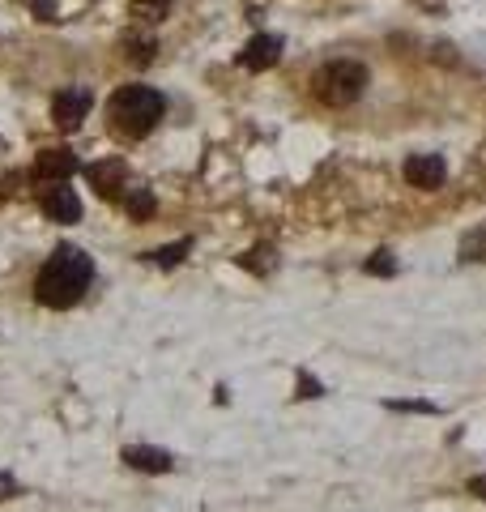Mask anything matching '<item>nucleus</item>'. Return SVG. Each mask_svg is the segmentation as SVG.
Wrapping results in <instances>:
<instances>
[{
    "label": "nucleus",
    "instance_id": "obj_1",
    "mask_svg": "<svg viewBox=\"0 0 486 512\" xmlns=\"http://www.w3.org/2000/svg\"><path fill=\"white\" fill-rule=\"evenodd\" d=\"M94 282V261L81 248H69L60 244L52 256H47V265L39 269L35 278V299L43 303V308H73V303H81V295L90 291Z\"/></svg>",
    "mask_w": 486,
    "mask_h": 512
},
{
    "label": "nucleus",
    "instance_id": "obj_2",
    "mask_svg": "<svg viewBox=\"0 0 486 512\" xmlns=\"http://www.w3.org/2000/svg\"><path fill=\"white\" fill-rule=\"evenodd\" d=\"M162 111H167V99L154 86H120L107 103V120H111V133L137 141L154 133Z\"/></svg>",
    "mask_w": 486,
    "mask_h": 512
},
{
    "label": "nucleus",
    "instance_id": "obj_3",
    "mask_svg": "<svg viewBox=\"0 0 486 512\" xmlns=\"http://www.w3.org/2000/svg\"><path fill=\"white\" fill-rule=\"evenodd\" d=\"M312 90L324 107H350L363 99L367 90V69L359 60H333L312 77Z\"/></svg>",
    "mask_w": 486,
    "mask_h": 512
},
{
    "label": "nucleus",
    "instance_id": "obj_4",
    "mask_svg": "<svg viewBox=\"0 0 486 512\" xmlns=\"http://www.w3.org/2000/svg\"><path fill=\"white\" fill-rule=\"evenodd\" d=\"M405 180H410L414 188H440L448 180V167L440 154H410L405 158Z\"/></svg>",
    "mask_w": 486,
    "mask_h": 512
},
{
    "label": "nucleus",
    "instance_id": "obj_5",
    "mask_svg": "<svg viewBox=\"0 0 486 512\" xmlns=\"http://www.w3.org/2000/svg\"><path fill=\"white\" fill-rule=\"evenodd\" d=\"M86 111H90V94L86 90H56L52 116H56V124L64 128V133H73V128L86 120Z\"/></svg>",
    "mask_w": 486,
    "mask_h": 512
},
{
    "label": "nucleus",
    "instance_id": "obj_6",
    "mask_svg": "<svg viewBox=\"0 0 486 512\" xmlns=\"http://www.w3.org/2000/svg\"><path fill=\"white\" fill-rule=\"evenodd\" d=\"M278 56H282V39H278V35H256V39L239 52V64H243V69H252V73H265V69H273V64H278Z\"/></svg>",
    "mask_w": 486,
    "mask_h": 512
},
{
    "label": "nucleus",
    "instance_id": "obj_7",
    "mask_svg": "<svg viewBox=\"0 0 486 512\" xmlns=\"http://www.w3.org/2000/svg\"><path fill=\"white\" fill-rule=\"evenodd\" d=\"M43 214L52 222H77L81 218V197L73 188H64V180H60V184H52L43 192Z\"/></svg>",
    "mask_w": 486,
    "mask_h": 512
},
{
    "label": "nucleus",
    "instance_id": "obj_8",
    "mask_svg": "<svg viewBox=\"0 0 486 512\" xmlns=\"http://www.w3.org/2000/svg\"><path fill=\"white\" fill-rule=\"evenodd\" d=\"M86 180L99 188V197H124V180H128V171H124V163H116V158H111V163H94V167H86Z\"/></svg>",
    "mask_w": 486,
    "mask_h": 512
},
{
    "label": "nucleus",
    "instance_id": "obj_9",
    "mask_svg": "<svg viewBox=\"0 0 486 512\" xmlns=\"http://www.w3.org/2000/svg\"><path fill=\"white\" fill-rule=\"evenodd\" d=\"M124 461L133 470H141V474H167L175 466L171 453H162V448H145V444H128L124 448Z\"/></svg>",
    "mask_w": 486,
    "mask_h": 512
},
{
    "label": "nucleus",
    "instance_id": "obj_10",
    "mask_svg": "<svg viewBox=\"0 0 486 512\" xmlns=\"http://www.w3.org/2000/svg\"><path fill=\"white\" fill-rule=\"evenodd\" d=\"M73 171H77V158H73L69 150H43V154H39V163H35V175H39V180H52V184L69 180Z\"/></svg>",
    "mask_w": 486,
    "mask_h": 512
},
{
    "label": "nucleus",
    "instance_id": "obj_11",
    "mask_svg": "<svg viewBox=\"0 0 486 512\" xmlns=\"http://www.w3.org/2000/svg\"><path fill=\"white\" fill-rule=\"evenodd\" d=\"M120 201H124V210H128V218H133V222H145V218L154 214V197H150V188H128Z\"/></svg>",
    "mask_w": 486,
    "mask_h": 512
},
{
    "label": "nucleus",
    "instance_id": "obj_12",
    "mask_svg": "<svg viewBox=\"0 0 486 512\" xmlns=\"http://www.w3.org/2000/svg\"><path fill=\"white\" fill-rule=\"evenodd\" d=\"M167 9H171V0H133V18L141 26H154L167 18Z\"/></svg>",
    "mask_w": 486,
    "mask_h": 512
},
{
    "label": "nucleus",
    "instance_id": "obj_13",
    "mask_svg": "<svg viewBox=\"0 0 486 512\" xmlns=\"http://www.w3.org/2000/svg\"><path fill=\"white\" fill-rule=\"evenodd\" d=\"M243 269H252V274H273V265H278V256H273V248H252L239 256Z\"/></svg>",
    "mask_w": 486,
    "mask_h": 512
},
{
    "label": "nucleus",
    "instance_id": "obj_14",
    "mask_svg": "<svg viewBox=\"0 0 486 512\" xmlns=\"http://www.w3.org/2000/svg\"><path fill=\"white\" fill-rule=\"evenodd\" d=\"M188 248H192V239H180V244H167V248L150 252V261H154V265H162V269H171V265H180V261H184Z\"/></svg>",
    "mask_w": 486,
    "mask_h": 512
},
{
    "label": "nucleus",
    "instance_id": "obj_15",
    "mask_svg": "<svg viewBox=\"0 0 486 512\" xmlns=\"http://www.w3.org/2000/svg\"><path fill=\"white\" fill-rule=\"evenodd\" d=\"M124 52L133 64H150L154 60V39H145V35H128L124 39Z\"/></svg>",
    "mask_w": 486,
    "mask_h": 512
},
{
    "label": "nucleus",
    "instance_id": "obj_16",
    "mask_svg": "<svg viewBox=\"0 0 486 512\" xmlns=\"http://www.w3.org/2000/svg\"><path fill=\"white\" fill-rule=\"evenodd\" d=\"M363 269H367L371 278H393V274H397V261H393V252H384V248H380L376 256H367V265H363Z\"/></svg>",
    "mask_w": 486,
    "mask_h": 512
},
{
    "label": "nucleus",
    "instance_id": "obj_17",
    "mask_svg": "<svg viewBox=\"0 0 486 512\" xmlns=\"http://www.w3.org/2000/svg\"><path fill=\"white\" fill-rule=\"evenodd\" d=\"M461 261H486V231L465 239V244H461Z\"/></svg>",
    "mask_w": 486,
    "mask_h": 512
},
{
    "label": "nucleus",
    "instance_id": "obj_18",
    "mask_svg": "<svg viewBox=\"0 0 486 512\" xmlns=\"http://www.w3.org/2000/svg\"><path fill=\"white\" fill-rule=\"evenodd\" d=\"M388 410H405V414H440V406H435V402H397V397H393V402H384Z\"/></svg>",
    "mask_w": 486,
    "mask_h": 512
},
{
    "label": "nucleus",
    "instance_id": "obj_19",
    "mask_svg": "<svg viewBox=\"0 0 486 512\" xmlns=\"http://www.w3.org/2000/svg\"><path fill=\"white\" fill-rule=\"evenodd\" d=\"M320 393H324V389H320V384H316L312 376H307V372H303V376H299V397H320Z\"/></svg>",
    "mask_w": 486,
    "mask_h": 512
},
{
    "label": "nucleus",
    "instance_id": "obj_20",
    "mask_svg": "<svg viewBox=\"0 0 486 512\" xmlns=\"http://www.w3.org/2000/svg\"><path fill=\"white\" fill-rule=\"evenodd\" d=\"M469 491L482 495V500H486V474H482V478H474V483H469Z\"/></svg>",
    "mask_w": 486,
    "mask_h": 512
}]
</instances>
